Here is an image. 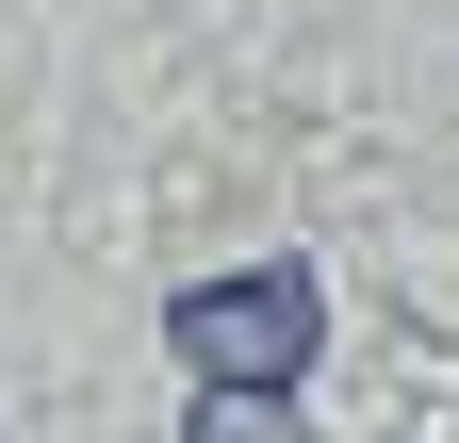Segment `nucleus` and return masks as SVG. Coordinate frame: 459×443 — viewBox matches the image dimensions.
<instances>
[{"mask_svg": "<svg viewBox=\"0 0 459 443\" xmlns=\"http://www.w3.org/2000/svg\"><path fill=\"white\" fill-rule=\"evenodd\" d=\"M181 443H328V427H296V395H197Z\"/></svg>", "mask_w": 459, "mask_h": 443, "instance_id": "obj_2", "label": "nucleus"}, {"mask_svg": "<svg viewBox=\"0 0 459 443\" xmlns=\"http://www.w3.org/2000/svg\"><path fill=\"white\" fill-rule=\"evenodd\" d=\"M164 345L197 361V395H296L328 345V296H312V263H247V280H197L164 312Z\"/></svg>", "mask_w": 459, "mask_h": 443, "instance_id": "obj_1", "label": "nucleus"}]
</instances>
